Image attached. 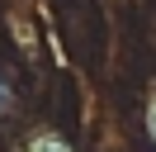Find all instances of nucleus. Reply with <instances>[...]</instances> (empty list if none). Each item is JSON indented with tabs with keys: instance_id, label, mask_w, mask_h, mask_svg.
Returning <instances> with one entry per match:
<instances>
[{
	"instance_id": "1",
	"label": "nucleus",
	"mask_w": 156,
	"mask_h": 152,
	"mask_svg": "<svg viewBox=\"0 0 156 152\" xmlns=\"http://www.w3.org/2000/svg\"><path fill=\"white\" fill-rule=\"evenodd\" d=\"M19 152H71V142H62L57 133H33Z\"/></svg>"
},
{
	"instance_id": "2",
	"label": "nucleus",
	"mask_w": 156,
	"mask_h": 152,
	"mask_svg": "<svg viewBox=\"0 0 156 152\" xmlns=\"http://www.w3.org/2000/svg\"><path fill=\"white\" fill-rule=\"evenodd\" d=\"M147 133H151V147H156V100L147 104Z\"/></svg>"
},
{
	"instance_id": "3",
	"label": "nucleus",
	"mask_w": 156,
	"mask_h": 152,
	"mask_svg": "<svg viewBox=\"0 0 156 152\" xmlns=\"http://www.w3.org/2000/svg\"><path fill=\"white\" fill-rule=\"evenodd\" d=\"M10 109V86H5V76H0V114Z\"/></svg>"
}]
</instances>
